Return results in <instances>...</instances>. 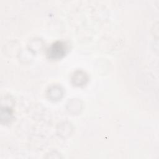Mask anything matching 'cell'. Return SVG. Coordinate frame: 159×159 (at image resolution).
Masks as SVG:
<instances>
[{"label":"cell","mask_w":159,"mask_h":159,"mask_svg":"<svg viewBox=\"0 0 159 159\" xmlns=\"http://www.w3.org/2000/svg\"><path fill=\"white\" fill-rule=\"evenodd\" d=\"M65 45L61 42H57L53 43L48 49V55L51 58H59L63 57L65 53Z\"/></svg>","instance_id":"cell-1"}]
</instances>
